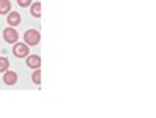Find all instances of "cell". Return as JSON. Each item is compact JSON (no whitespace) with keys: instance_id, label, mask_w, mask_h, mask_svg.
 Returning <instances> with one entry per match:
<instances>
[{"instance_id":"obj_1","label":"cell","mask_w":156,"mask_h":118,"mask_svg":"<svg viewBox=\"0 0 156 118\" xmlns=\"http://www.w3.org/2000/svg\"><path fill=\"white\" fill-rule=\"evenodd\" d=\"M41 40V35L37 29H28L24 33V42L28 46H34L37 45Z\"/></svg>"},{"instance_id":"obj_2","label":"cell","mask_w":156,"mask_h":118,"mask_svg":"<svg viewBox=\"0 0 156 118\" xmlns=\"http://www.w3.org/2000/svg\"><path fill=\"white\" fill-rule=\"evenodd\" d=\"M13 56L17 58H24L29 54V46L25 42H15L13 48H12Z\"/></svg>"},{"instance_id":"obj_3","label":"cell","mask_w":156,"mask_h":118,"mask_svg":"<svg viewBox=\"0 0 156 118\" xmlns=\"http://www.w3.org/2000/svg\"><path fill=\"white\" fill-rule=\"evenodd\" d=\"M3 39H4V41L8 42V44H15V42H17V40H19V33L13 27H7V28H4V31H3Z\"/></svg>"},{"instance_id":"obj_4","label":"cell","mask_w":156,"mask_h":118,"mask_svg":"<svg viewBox=\"0 0 156 118\" xmlns=\"http://www.w3.org/2000/svg\"><path fill=\"white\" fill-rule=\"evenodd\" d=\"M27 66L30 69H37L41 66V57L38 54H28L27 56Z\"/></svg>"},{"instance_id":"obj_5","label":"cell","mask_w":156,"mask_h":118,"mask_svg":"<svg viewBox=\"0 0 156 118\" xmlns=\"http://www.w3.org/2000/svg\"><path fill=\"white\" fill-rule=\"evenodd\" d=\"M3 81H4L5 85L8 86H12L17 82V73L13 72V70H5L4 72V76H3Z\"/></svg>"},{"instance_id":"obj_6","label":"cell","mask_w":156,"mask_h":118,"mask_svg":"<svg viewBox=\"0 0 156 118\" xmlns=\"http://www.w3.org/2000/svg\"><path fill=\"white\" fill-rule=\"evenodd\" d=\"M7 15H8V16H7V23H8L9 27H17L21 23V16L16 11H12V12L9 11Z\"/></svg>"},{"instance_id":"obj_7","label":"cell","mask_w":156,"mask_h":118,"mask_svg":"<svg viewBox=\"0 0 156 118\" xmlns=\"http://www.w3.org/2000/svg\"><path fill=\"white\" fill-rule=\"evenodd\" d=\"M30 15L33 17H41V3L40 2H36L33 4H30Z\"/></svg>"},{"instance_id":"obj_8","label":"cell","mask_w":156,"mask_h":118,"mask_svg":"<svg viewBox=\"0 0 156 118\" xmlns=\"http://www.w3.org/2000/svg\"><path fill=\"white\" fill-rule=\"evenodd\" d=\"M11 2L9 0H0V15H7L11 11Z\"/></svg>"},{"instance_id":"obj_9","label":"cell","mask_w":156,"mask_h":118,"mask_svg":"<svg viewBox=\"0 0 156 118\" xmlns=\"http://www.w3.org/2000/svg\"><path fill=\"white\" fill-rule=\"evenodd\" d=\"M9 69V60L7 57H0V73H4Z\"/></svg>"},{"instance_id":"obj_10","label":"cell","mask_w":156,"mask_h":118,"mask_svg":"<svg viewBox=\"0 0 156 118\" xmlns=\"http://www.w3.org/2000/svg\"><path fill=\"white\" fill-rule=\"evenodd\" d=\"M32 81L34 82V84H37V85L41 84V69L40 68H37L32 73Z\"/></svg>"},{"instance_id":"obj_11","label":"cell","mask_w":156,"mask_h":118,"mask_svg":"<svg viewBox=\"0 0 156 118\" xmlns=\"http://www.w3.org/2000/svg\"><path fill=\"white\" fill-rule=\"evenodd\" d=\"M17 4L21 8H27V7H29L32 4V0H17Z\"/></svg>"}]
</instances>
